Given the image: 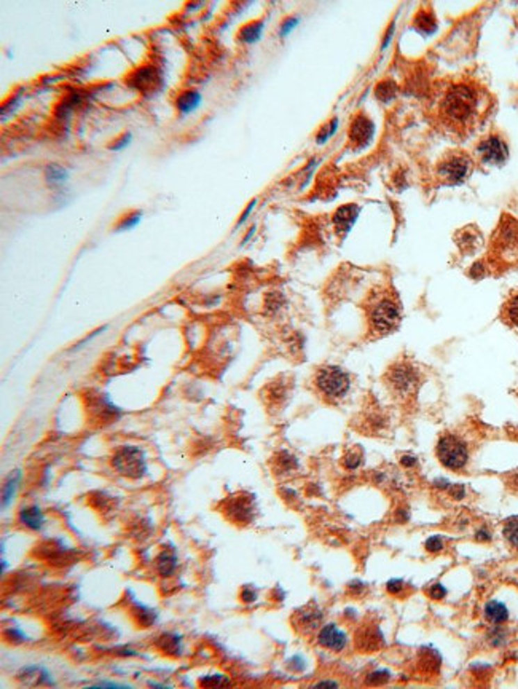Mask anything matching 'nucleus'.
<instances>
[{"mask_svg": "<svg viewBox=\"0 0 518 689\" xmlns=\"http://www.w3.org/2000/svg\"><path fill=\"white\" fill-rule=\"evenodd\" d=\"M316 686H338V683H335V681H319V683H316Z\"/></svg>", "mask_w": 518, "mask_h": 689, "instance_id": "obj_46", "label": "nucleus"}, {"mask_svg": "<svg viewBox=\"0 0 518 689\" xmlns=\"http://www.w3.org/2000/svg\"><path fill=\"white\" fill-rule=\"evenodd\" d=\"M494 107L493 95L474 77L442 81L429 104L435 129L453 139H467L487 122Z\"/></svg>", "mask_w": 518, "mask_h": 689, "instance_id": "obj_1", "label": "nucleus"}, {"mask_svg": "<svg viewBox=\"0 0 518 689\" xmlns=\"http://www.w3.org/2000/svg\"><path fill=\"white\" fill-rule=\"evenodd\" d=\"M112 466L118 474L129 477V479H139L147 471L144 452L133 446L118 448L112 457Z\"/></svg>", "mask_w": 518, "mask_h": 689, "instance_id": "obj_9", "label": "nucleus"}, {"mask_svg": "<svg viewBox=\"0 0 518 689\" xmlns=\"http://www.w3.org/2000/svg\"><path fill=\"white\" fill-rule=\"evenodd\" d=\"M203 96L196 90H185L176 97V108L181 115H190L201 106Z\"/></svg>", "mask_w": 518, "mask_h": 689, "instance_id": "obj_18", "label": "nucleus"}, {"mask_svg": "<svg viewBox=\"0 0 518 689\" xmlns=\"http://www.w3.org/2000/svg\"><path fill=\"white\" fill-rule=\"evenodd\" d=\"M316 388L330 400L343 399L351 389V377L345 368L338 366H324L316 372Z\"/></svg>", "mask_w": 518, "mask_h": 689, "instance_id": "obj_8", "label": "nucleus"}, {"mask_svg": "<svg viewBox=\"0 0 518 689\" xmlns=\"http://www.w3.org/2000/svg\"><path fill=\"white\" fill-rule=\"evenodd\" d=\"M131 139H133V136H131L129 131L120 134L117 139H113L112 143L108 144V149L111 150H123L124 147H128V145L131 144Z\"/></svg>", "mask_w": 518, "mask_h": 689, "instance_id": "obj_35", "label": "nucleus"}, {"mask_svg": "<svg viewBox=\"0 0 518 689\" xmlns=\"http://www.w3.org/2000/svg\"><path fill=\"white\" fill-rule=\"evenodd\" d=\"M292 622L297 631L308 633L311 631H316L321 626V622H323V611H321L314 601H311V603L305 605L303 608L296 611Z\"/></svg>", "mask_w": 518, "mask_h": 689, "instance_id": "obj_13", "label": "nucleus"}, {"mask_svg": "<svg viewBox=\"0 0 518 689\" xmlns=\"http://www.w3.org/2000/svg\"><path fill=\"white\" fill-rule=\"evenodd\" d=\"M489 262L498 267L518 265V220L504 216L489 246Z\"/></svg>", "mask_w": 518, "mask_h": 689, "instance_id": "obj_4", "label": "nucleus"}, {"mask_svg": "<svg viewBox=\"0 0 518 689\" xmlns=\"http://www.w3.org/2000/svg\"><path fill=\"white\" fill-rule=\"evenodd\" d=\"M19 522L27 528L39 531L43 527L45 517H43V512L39 506H29L19 512Z\"/></svg>", "mask_w": 518, "mask_h": 689, "instance_id": "obj_20", "label": "nucleus"}, {"mask_svg": "<svg viewBox=\"0 0 518 689\" xmlns=\"http://www.w3.org/2000/svg\"><path fill=\"white\" fill-rule=\"evenodd\" d=\"M400 463L403 468H413V466H416V458L412 457V455H403L402 460H400Z\"/></svg>", "mask_w": 518, "mask_h": 689, "instance_id": "obj_43", "label": "nucleus"}, {"mask_svg": "<svg viewBox=\"0 0 518 689\" xmlns=\"http://www.w3.org/2000/svg\"><path fill=\"white\" fill-rule=\"evenodd\" d=\"M254 498L250 495H236L228 500L225 512L228 519L236 524H249L254 519Z\"/></svg>", "mask_w": 518, "mask_h": 689, "instance_id": "obj_12", "label": "nucleus"}, {"mask_svg": "<svg viewBox=\"0 0 518 689\" xmlns=\"http://www.w3.org/2000/svg\"><path fill=\"white\" fill-rule=\"evenodd\" d=\"M435 455L444 468L450 471H462L469 463L471 452L466 441L456 434L445 432L439 437Z\"/></svg>", "mask_w": 518, "mask_h": 689, "instance_id": "obj_7", "label": "nucleus"}, {"mask_svg": "<svg viewBox=\"0 0 518 689\" xmlns=\"http://www.w3.org/2000/svg\"><path fill=\"white\" fill-rule=\"evenodd\" d=\"M373 133L375 124L372 118L367 113L359 112L357 115H354L350 123V129H348V143H350V147L353 150H361L367 147L370 140L373 139Z\"/></svg>", "mask_w": 518, "mask_h": 689, "instance_id": "obj_10", "label": "nucleus"}, {"mask_svg": "<svg viewBox=\"0 0 518 689\" xmlns=\"http://www.w3.org/2000/svg\"><path fill=\"white\" fill-rule=\"evenodd\" d=\"M375 95H376V97H378L380 101H385V102L391 101L392 97L396 96V83H394V81H391V80L380 81V83L376 85Z\"/></svg>", "mask_w": 518, "mask_h": 689, "instance_id": "obj_30", "label": "nucleus"}, {"mask_svg": "<svg viewBox=\"0 0 518 689\" xmlns=\"http://www.w3.org/2000/svg\"><path fill=\"white\" fill-rule=\"evenodd\" d=\"M509 143L499 129H492L480 138L474 145L472 156L476 163L483 166H503L509 160Z\"/></svg>", "mask_w": 518, "mask_h": 689, "instance_id": "obj_6", "label": "nucleus"}, {"mask_svg": "<svg viewBox=\"0 0 518 689\" xmlns=\"http://www.w3.org/2000/svg\"><path fill=\"white\" fill-rule=\"evenodd\" d=\"M261 31H264V21H252L241 27V31L238 32V39L244 43H254L260 39Z\"/></svg>", "mask_w": 518, "mask_h": 689, "instance_id": "obj_24", "label": "nucleus"}, {"mask_svg": "<svg viewBox=\"0 0 518 689\" xmlns=\"http://www.w3.org/2000/svg\"><path fill=\"white\" fill-rule=\"evenodd\" d=\"M426 595L429 597V599H432V600H442V599H445L446 589L442 584L429 585V587L426 589Z\"/></svg>", "mask_w": 518, "mask_h": 689, "instance_id": "obj_37", "label": "nucleus"}, {"mask_svg": "<svg viewBox=\"0 0 518 689\" xmlns=\"http://www.w3.org/2000/svg\"><path fill=\"white\" fill-rule=\"evenodd\" d=\"M45 177L51 186H61L69 177V171L61 165H48L45 170Z\"/></svg>", "mask_w": 518, "mask_h": 689, "instance_id": "obj_26", "label": "nucleus"}, {"mask_svg": "<svg viewBox=\"0 0 518 689\" xmlns=\"http://www.w3.org/2000/svg\"><path fill=\"white\" fill-rule=\"evenodd\" d=\"M318 643L325 649L340 653V651L346 648L348 635L341 629H338L335 624H327L318 633Z\"/></svg>", "mask_w": 518, "mask_h": 689, "instance_id": "obj_14", "label": "nucleus"}, {"mask_svg": "<svg viewBox=\"0 0 518 689\" xmlns=\"http://www.w3.org/2000/svg\"><path fill=\"white\" fill-rule=\"evenodd\" d=\"M389 672L386 670H376L373 674H370L367 678V685H385L386 681L389 680Z\"/></svg>", "mask_w": 518, "mask_h": 689, "instance_id": "obj_36", "label": "nucleus"}, {"mask_svg": "<svg viewBox=\"0 0 518 689\" xmlns=\"http://www.w3.org/2000/svg\"><path fill=\"white\" fill-rule=\"evenodd\" d=\"M483 238L480 235V232L476 229H464L458 233L456 236V244L460 246L462 252H476L477 249L482 246Z\"/></svg>", "mask_w": 518, "mask_h": 689, "instance_id": "obj_19", "label": "nucleus"}, {"mask_svg": "<svg viewBox=\"0 0 518 689\" xmlns=\"http://www.w3.org/2000/svg\"><path fill=\"white\" fill-rule=\"evenodd\" d=\"M163 83L161 74L155 66H143L139 69H136L133 74L128 75V85L133 90H138L144 95H152L156 93L160 90V86Z\"/></svg>", "mask_w": 518, "mask_h": 689, "instance_id": "obj_11", "label": "nucleus"}, {"mask_svg": "<svg viewBox=\"0 0 518 689\" xmlns=\"http://www.w3.org/2000/svg\"><path fill=\"white\" fill-rule=\"evenodd\" d=\"M254 204H255V202H252V203H250V204H249V208H248L246 211H244V214L241 216V220H239V224H243V222H244V220H246V219H248V216H249V213H250V211H252V208H254Z\"/></svg>", "mask_w": 518, "mask_h": 689, "instance_id": "obj_45", "label": "nucleus"}, {"mask_svg": "<svg viewBox=\"0 0 518 689\" xmlns=\"http://www.w3.org/2000/svg\"><path fill=\"white\" fill-rule=\"evenodd\" d=\"M225 683L227 680H223L220 676H206L204 680H201V685L203 686H222Z\"/></svg>", "mask_w": 518, "mask_h": 689, "instance_id": "obj_41", "label": "nucleus"}, {"mask_svg": "<svg viewBox=\"0 0 518 689\" xmlns=\"http://www.w3.org/2000/svg\"><path fill=\"white\" fill-rule=\"evenodd\" d=\"M405 583L402 581V579H391V581L386 584V589H388V592L391 595H396V597H399L403 590H405Z\"/></svg>", "mask_w": 518, "mask_h": 689, "instance_id": "obj_38", "label": "nucleus"}, {"mask_svg": "<svg viewBox=\"0 0 518 689\" xmlns=\"http://www.w3.org/2000/svg\"><path fill=\"white\" fill-rule=\"evenodd\" d=\"M476 160L464 150L445 152L434 165V179L440 186H461L476 170Z\"/></svg>", "mask_w": 518, "mask_h": 689, "instance_id": "obj_3", "label": "nucleus"}, {"mask_svg": "<svg viewBox=\"0 0 518 689\" xmlns=\"http://www.w3.org/2000/svg\"><path fill=\"white\" fill-rule=\"evenodd\" d=\"M298 23V18H293V16H291V18H287L284 23L281 24V35H287L289 32H291L293 27L297 26Z\"/></svg>", "mask_w": 518, "mask_h": 689, "instance_id": "obj_40", "label": "nucleus"}, {"mask_svg": "<svg viewBox=\"0 0 518 689\" xmlns=\"http://www.w3.org/2000/svg\"><path fill=\"white\" fill-rule=\"evenodd\" d=\"M367 321L370 332L383 337L392 334L402 321V303L392 287H383L369 300Z\"/></svg>", "mask_w": 518, "mask_h": 689, "instance_id": "obj_2", "label": "nucleus"}, {"mask_svg": "<svg viewBox=\"0 0 518 689\" xmlns=\"http://www.w3.org/2000/svg\"><path fill=\"white\" fill-rule=\"evenodd\" d=\"M504 540L507 541L512 549L518 551V517H512L507 520L503 528Z\"/></svg>", "mask_w": 518, "mask_h": 689, "instance_id": "obj_28", "label": "nucleus"}, {"mask_svg": "<svg viewBox=\"0 0 518 689\" xmlns=\"http://www.w3.org/2000/svg\"><path fill=\"white\" fill-rule=\"evenodd\" d=\"M19 482H21V474H19V471H16V473L10 477L8 482L3 487V493H2V508L3 509L7 508V504H10V501L13 500L15 493H16V490H18Z\"/></svg>", "mask_w": 518, "mask_h": 689, "instance_id": "obj_29", "label": "nucleus"}, {"mask_svg": "<svg viewBox=\"0 0 518 689\" xmlns=\"http://www.w3.org/2000/svg\"><path fill=\"white\" fill-rule=\"evenodd\" d=\"M383 633L376 626H364L361 631L357 632V647L359 649H362V653H375L381 647H383Z\"/></svg>", "mask_w": 518, "mask_h": 689, "instance_id": "obj_15", "label": "nucleus"}, {"mask_svg": "<svg viewBox=\"0 0 518 689\" xmlns=\"http://www.w3.org/2000/svg\"><path fill=\"white\" fill-rule=\"evenodd\" d=\"M7 637H10L12 640H18V642H19V640H21V642H23V640H24V635L19 631H8L7 632Z\"/></svg>", "mask_w": 518, "mask_h": 689, "instance_id": "obj_44", "label": "nucleus"}, {"mask_svg": "<svg viewBox=\"0 0 518 689\" xmlns=\"http://www.w3.org/2000/svg\"><path fill=\"white\" fill-rule=\"evenodd\" d=\"M359 206L357 204H345L341 208H338L334 214V227L337 233L340 235H346L348 232L353 229V225L356 224L357 216H359Z\"/></svg>", "mask_w": 518, "mask_h": 689, "instance_id": "obj_16", "label": "nucleus"}, {"mask_svg": "<svg viewBox=\"0 0 518 689\" xmlns=\"http://www.w3.org/2000/svg\"><path fill=\"white\" fill-rule=\"evenodd\" d=\"M158 648L166 654L179 656L182 651L181 638L177 635H172V633H165V635H161L160 640H158Z\"/></svg>", "mask_w": 518, "mask_h": 689, "instance_id": "obj_25", "label": "nucleus"}, {"mask_svg": "<svg viewBox=\"0 0 518 689\" xmlns=\"http://www.w3.org/2000/svg\"><path fill=\"white\" fill-rule=\"evenodd\" d=\"M140 217H143V213H140V211H133V213L127 214L124 217H122V220L118 222L117 230L133 229V227H136L140 222Z\"/></svg>", "mask_w": 518, "mask_h": 689, "instance_id": "obj_31", "label": "nucleus"}, {"mask_svg": "<svg viewBox=\"0 0 518 689\" xmlns=\"http://www.w3.org/2000/svg\"><path fill=\"white\" fill-rule=\"evenodd\" d=\"M413 24L418 31L424 32V34H429V32L435 31L437 19H435V15H434L432 10H419L416 16H414Z\"/></svg>", "mask_w": 518, "mask_h": 689, "instance_id": "obj_23", "label": "nucleus"}, {"mask_svg": "<svg viewBox=\"0 0 518 689\" xmlns=\"http://www.w3.org/2000/svg\"><path fill=\"white\" fill-rule=\"evenodd\" d=\"M134 617L140 627H149L156 621V613L134 601Z\"/></svg>", "mask_w": 518, "mask_h": 689, "instance_id": "obj_27", "label": "nucleus"}, {"mask_svg": "<svg viewBox=\"0 0 518 689\" xmlns=\"http://www.w3.org/2000/svg\"><path fill=\"white\" fill-rule=\"evenodd\" d=\"M176 567H177V557H176V552H172V551H163L160 556H158V560H156V568H158V573L161 574V576H172L174 572H176Z\"/></svg>", "mask_w": 518, "mask_h": 689, "instance_id": "obj_22", "label": "nucleus"}, {"mask_svg": "<svg viewBox=\"0 0 518 689\" xmlns=\"http://www.w3.org/2000/svg\"><path fill=\"white\" fill-rule=\"evenodd\" d=\"M485 617H487V621L499 626V624H504L507 619H509V610H507L505 605L501 603V601L492 600L485 605Z\"/></svg>", "mask_w": 518, "mask_h": 689, "instance_id": "obj_21", "label": "nucleus"}, {"mask_svg": "<svg viewBox=\"0 0 518 689\" xmlns=\"http://www.w3.org/2000/svg\"><path fill=\"white\" fill-rule=\"evenodd\" d=\"M499 318L505 325L518 330V287L510 292L501 305Z\"/></svg>", "mask_w": 518, "mask_h": 689, "instance_id": "obj_17", "label": "nucleus"}, {"mask_svg": "<svg viewBox=\"0 0 518 689\" xmlns=\"http://www.w3.org/2000/svg\"><path fill=\"white\" fill-rule=\"evenodd\" d=\"M424 546H426V549L429 552H440L444 549V540H442L440 536H430Z\"/></svg>", "mask_w": 518, "mask_h": 689, "instance_id": "obj_39", "label": "nucleus"}, {"mask_svg": "<svg viewBox=\"0 0 518 689\" xmlns=\"http://www.w3.org/2000/svg\"><path fill=\"white\" fill-rule=\"evenodd\" d=\"M241 599L246 601V603H249V601H254L255 599H257V594H255V590L254 589H249V587H244L243 589V592H241Z\"/></svg>", "mask_w": 518, "mask_h": 689, "instance_id": "obj_42", "label": "nucleus"}, {"mask_svg": "<svg viewBox=\"0 0 518 689\" xmlns=\"http://www.w3.org/2000/svg\"><path fill=\"white\" fill-rule=\"evenodd\" d=\"M385 380L391 394L407 400L413 398L421 387V372L408 359H399L388 368Z\"/></svg>", "mask_w": 518, "mask_h": 689, "instance_id": "obj_5", "label": "nucleus"}, {"mask_svg": "<svg viewBox=\"0 0 518 689\" xmlns=\"http://www.w3.org/2000/svg\"><path fill=\"white\" fill-rule=\"evenodd\" d=\"M337 127H338V118H337V117H334V118H332V120L327 122V123L324 124V127L319 129L318 136H316V140H318L319 144H324L325 140L329 139L330 136L337 131Z\"/></svg>", "mask_w": 518, "mask_h": 689, "instance_id": "obj_33", "label": "nucleus"}, {"mask_svg": "<svg viewBox=\"0 0 518 689\" xmlns=\"http://www.w3.org/2000/svg\"><path fill=\"white\" fill-rule=\"evenodd\" d=\"M276 463H277V469L284 471V473H289V471H292V469L297 468V460L293 458L292 455H289L286 452L280 453V457H277Z\"/></svg>", "mask_w": 518, "mask_h": 689, "instance_id": "obj_34", "label": "nucleus"}, {"mask_svg": "<svg viewBox=\"0 0 518 689\" xmlns=\"http://www.w3.org/2000/svg\"><path fill=\"white\" fill-rule=\"evenodd\" d=\"M362 463V452L359 448H354V450H350L345 455V458H343V464H345V468L346 469H357L359 466H361Z\"/></svg>", "mask_w": 518, "mask_h": 689, "instance_id": "obj_32", "label": "nucleus"}]
</instances>
